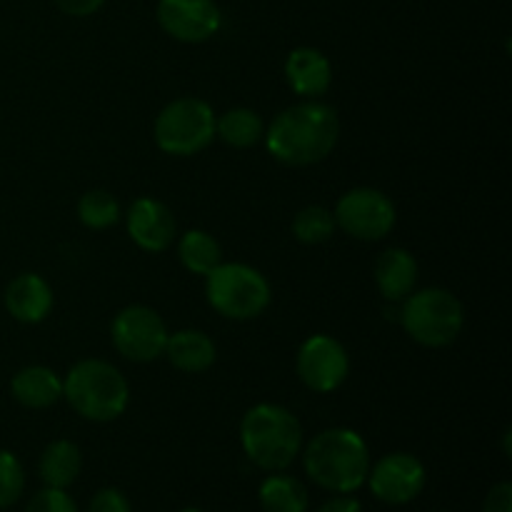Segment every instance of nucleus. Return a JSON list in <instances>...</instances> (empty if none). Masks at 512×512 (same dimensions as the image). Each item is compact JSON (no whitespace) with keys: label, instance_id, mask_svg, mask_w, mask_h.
Masks as SVG:
<instances>
[{"label":"nucleus","instance_id":"nucleus-1","mask_svg":"<svg viewBox=\"0 0 512 512\" xmlns=\"http://www.w3.org/2000/svg\"><path fill=\"white\" fill-rule=\"evenodd\" d=\"M270 155L285 165H313L328 158L340 138V120L335 108L320 100L290 105L275 115L263 135Z\"/></svg>","mask_w":512,"mask_h":512},{"label":"nucleus","instance_id":"nucleus-2","mask_svg":"<svg viewBox=\"0 0 512 512\" xmlns=\"http://www.w3.org/2000/svg\"><path fill=\"white\" fill-rule=\"evenodd\" d=\"M308 478L335 495H353L368 480L370 450L355 430L330 428L315 435L303 453Z\"/></svg>","mask_w":512,"mask_h":512},{"label":"nucleus","instance_id":"nucleus-3","mask_svg":"<svg viewBox=\"0 0 512 512\" xmlns=\"http://www.w3.org/2000/svg\"><path fill=\"white\" fill-rule=\"evenodd\" d=\"M240 443L250 463L268 473H280L300 455L303 428L283 405L260 403L245 413L240 423Z\"/></svg>","mask_w":512,"mask_h":512},{"label":"nucleus","instance_id":"nucleus-4","mask_svg":"<svg viewBox=\"0 0 512 512\" xmlns=\"http://www.w3.org/2000/svg\"><path fill=\"white\" fill-rule=\"evenodd\" d=\"M63 398L70 408L93 423H110L128 408L130 388L115 365L105 360H80L63 380Z\"/></svg>","mask_w":512,"mask_h":512},{"label":"nucleus","instance_id":"nucleus-5","mask_svg":"<svg viewBox=\"0 0 512 512\" xmlns=\"http://www.w3.org/2000/svg\"><path fill=\"white\" fill-rule=\"evenodd\" d=\"M400 323L415 343L425 348H445L463 330L465 313L450 290L425 288L403 300Z\"/></svg>","mask_w":512,"mask_h":512},{"label":"nucleus","instance_id":"nucleus-6","mask_svg":"<svg viewBox=\"0 0 512 512\" xmlns=\"http://www.w3.org/2000/svg\"><path fill=\"white\" fill-rule=\"evenodd\" d=\"M205 295L223 318L253 320L270 305V285L263 275L245 263H220L210 270Z\"/></svg>","mask_w":512,"mask_h":512},{"label":"nucleus","instance_id":"nucleus-7","mask_svg":"<svg viewBox=\"0 0 512 512\" xmlns=\"http://www.w3.org/2000/svg\"><path fill=\"white\" fill-rule=\"evenodd\" d=\"M153 133L163 153L188 158L213 143L215 113L205 100L178 98L160 110Z\"/></svg>","mask_w":512,"mask_h":512},{"label":"nucleus","instance_id":"nucleus-8","mask_svg":"<svg viewBox=\"0 0 512 512\" xmlns=\"http://www.w3.org/2000/svg\"><path fill=\"white\" fill-rule=\"evenodd\" d=\"M168 328L153 308L128 305L115 315L110 325V340L123 358L133 363H150L165 353Z\"/></svg>","mask_w":512,"mask_h":512},{"label":"nucleus","instance_id":"nucleus-9","mask_svg":"<svg viewBox=\"0 0 512 512\" xmlns=\"http://www.w3.org/2000/svg\"><path fill=\"white\" fill-rule=\"evenodd\" d=\"M335 225L345 230L350 238L383 240L395 228L393 200L375 188H353L335 205Z\"/></svg>","mask_w":512,"mask_h":512},{"label":"nucleus","instance_id":"nucleus-10","mask_svg":"<svg viewBox=\"0 0 512 512\" xmlns=\"http://www.w3.org/2000/svg\"><path fill=\"white\" fill-rule=\"evenodd\" d=\"M425 465L410 453H390L383 455L375 465H370V473L365 485L370 493L385 505H408L423 493Z\"/></svg>","mask_w":512,"mask_h":512},{"label":"nucleus","instance_id":"nucleus-11","mask_svg":"<svg viewBox=\"0 0 512 512\" xmlns=\"http://www.w3.org/2000/svg\"><path fill=\"white\" fill-rule=\"evenodd\" d=\"M295 370L313 393H333L348 378L350 360L338 340L330 335H313L300 345Z\"/></svg>","mask_w":512,"mask_h":512},{"label":"nucleus","instance_id":"nucleus-12","mask_svg":"<svg viewBox=\"0 0 512 512\" xmlns=\"http://www.w3.org/2000/svg\"><path fill=\"white\" fill-rule=\"evenodd\" d=\"M220 8L215 0H160L158 23L180 43H203L220 30Z\"/></svg>","mask_w":512,"mask_h":512},{"label":"nucleus","instance_id":"nucleus-13","mask_svg":"<svg viewBox=\"0 0 512 512\" xmlns=\"http://www.w3.org/2000/svg\"><path fill=\"white\" fill-rule=\"evenodd\" d=\"M128 233L138 248L163 253L175 240V218L160 200L138 198L128 210Z\"/></svg>","mask_w":512,"mask_h":512},{"label":"nucleus","instance_id":"nucleus-14","mask_svg":"<svg viewBox=\"0 0 512 512\" xmlns=\"http://www.w3.org/2000/svg\"><path fill=\"white\" fill-rule=\"evenodd\" d=\"M285 80L300 98L315 100L328 93L333 68L320 50L295 48L285 60Z\"/></svg>","mask_w":512,"mask_h":512},{"label":"nucleus","instance_id":"nucleus-15","mask_svg":"<svg viewBox=\"0 0 512 512\" xmlns=\"http://www.w3.org/2000/svg\"><path fill=\"white\" fill-rule=\"evenodd\" d=\"M5 308L20 323H40L53 310V290L40 275L23 273L5 288Z\"/></svg>","mask_w":512,"mask_h":512},{"label":"nucleus","instance_id":"nucleus-16","mask_svg":"<svg viewBox=\"0 0 512 512\" xmlns=\"http://www.w3.org/2000/svg\"><path fill=\"white\" fill-rule=\"evenodd\" d=\"M10 393L23 408L43 410L63 398V380L45 365H28L10 380Z\"/></svg>","mask_w":512,"mask_h":512},{"label":"nucleus","instance_id":"nucleus-17","mask_svg":"<svg viewBox=\"0 0 512 512\" xmlns=\"http://www.w3.org/2000/svg\"><path fill=\"white\" fill-rule=\"evenodd\" d=\"M375 283L388 300H405L418 283V263L405 248H390L375 263Z\"/></svg>","mask_w":512,"mask_h":512},{"label":"nucleus","instance_id":"nucleus-18","mask_svg":"<svg viewBox=\"0 0 512 512\" xmlns=\"http://www.w3.org/2000/svg\"><path fill=\"white\" fill-rule=\"evenodd\" d=\"M170 365L183 373H205L210 365L218 358L215 343L203 333V330H178V333L168 335L165 343V353Z\"/></svg>","mask_w":512,"mask_h":512},{"label":"nucleus","instance_id":"nucleus-19","mask_svg":"<svg viewBox=\"0 0 512 512\" xmlns=\"http://www.w3.org/2000/svg\"><path fill=\"white\" fill-rule=\"evenodd\" d=\"M80 468H83V455L73 440H53L45 445L40 455L38 473L45 488L68 490L78 480Z\"/></svg>","mask_w":512,"mask_h":512},{"label":"nucleus","instance_id":"nucleus-20","mask_svg":"<svg viewBox=\"0 0 512 512\" xmlns=\"http://www.w3.org/2000/svg\"><path fill=\"white\" fill-rule=\"evenodd\" d=\"M258 500L263 512H308L310 498L308 488L293 475L280 473L268 475L260 483Z\"/></svg>","mask_w":512,"mask_h":512},{"label":"nucleus","instance_id":"nucleus-21","mask_svg":"<svg viewBox=\"0 0 512 512\" xmlns=\"http://www.w3.org/2000/svg\"><path fill=\"white\" fill-rule=\"evenodd\" d=\"M215 135L233 148H250L265 135L263 120L250 108H233L225 115L215 118Z\"/></svg>","mask_w":512,"mask_h":512},{"label":"nucleus","instance_id":"nucleus-22","mask_svg":"<svg viewBox=\"0 0 512 512\" xmlns=\"http://www.w3.org/2000/svg\"><path fill=\"white\" fill-rule=\"evenodd\" d=\"M178 255L180 263L195 275H208L210 270L218 268L220 260H223L218 240L210 233H205V230H188V233L180 238Z\"/></svg>","mask_w":512,"mask_h":512},{"label":"nucleus","instance_id":"nucleus-23","mask_svg":"<svg viewBox=\"0 0 512 512\" xmlns=\"http://www.w3.org/2000/svg\"><path fill=\"white\" fill-rule=\"evenodd\" d=\"M335 218L323 205H308L293 218V235L305 245H320L333 238Z\"/></svg>","mask_w":512,"mask_h":512},{"label":"nucleus","instance_id":"nucleus-24","mask_svg":"<svg viewBox=\"0 0 512 512\" xmlns=\"http://www.w3.org/2000/svg\"><path fill=\"white\" fill-rule=\"evenodd\" d=\"M78 218L90 230H105L120 220L118 200L108 190H88L78 203Z\"/></svg>","mask_w":512,"mask_h":512},{"label":"nucleus","instance_id":"nucleus-25","mask_svg":"<svg viewBox=\"0 0 512 512\" xmlns=\"http://www.w3.org/2000/svg\"><path fill=\"white\" fill-rule=\"evenodd\" d=\"M25 490V470L18 455L0 450V510L10 508L20 500Z\"/></svg>","mask_w":512,"mask_h":512},{"label":"nucleus","instance_id":"nucleus-26","mask_svg":"<svg viewBox=\"0 0 512 512\" xmlns=\"http://www.w3.org/2000/svg\"><path fill=\"white\" fill-rule=\"evenodd\" d=\"M25 512H78V505L70 498L68 490L43 488L30 498Z\"/></svg>","mask_w":512,"mask_h":512},{"label":"nucleus","instance_id":"nucleus-27","mask_svg":"<svg viewBox=\"0 0 512 512\" xmlns=\"http://www.w3.org/2000/svg\"><path fill=\"white\" fill-rule=\"evenodd\" d=\"M88 512H133V508L118 488H103L90 498Z\"/></svg>","mask_w":512,"mask_h":512},{"label":"nucleus","instance_id":"nucleus-28","mask_svg":"<svg viewBox=\"0 0 512 512\" xmlns=\"http://www.w3.org/2000/svg\"><path fill=\"white\" fill-rule=\"evenodd\" d=\"M483 512H512V485L508 480L493 485L483 503Z\"/></svg>","mask_w":512,"mask_h":512},{"label":"nucleus","instance_id":"nucleus-29","mask_svg":"<svg viewBox=\"0 0 512 512\" xmlns=\"http://www.w3.org/2000/svg\"><path fill=\"white\" fill-rule=\"evenodd\" d=\"M103 3H105V0H55V5H58L63 13L75 15V18H85V15H93L95 10H98Z\"/></svg>","mask_w":512,"mask_h":512},{"label":"nucleus","instance_id":"nucleus-30","mask_svg":"<svg viewBox=\"0 0 512 512\" xmlns=\"http://www.w3.org/2000/svg\"><path fill=\"white\" fill-rule=\"evenodd\" d=\"M318 512H363V505L353 495H335V498L325 500Z\"/></svg>","mask_w":512,"mask_h":512},{"label":"nucleus","instance_id":"nucleus-31","mask_svg":"<svg viewBox=\"0 0 512 512\" xmlns=\"http://www.w3.org/2000/svg\"><path fill=\"white\" fill-rule=\"evenodd\" d=\"M180 512H203V510H198V508H185V510H180Z\"/></svg>","mask_w":512,"mask_h":512}]
</instances>
